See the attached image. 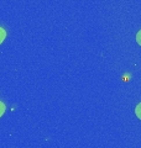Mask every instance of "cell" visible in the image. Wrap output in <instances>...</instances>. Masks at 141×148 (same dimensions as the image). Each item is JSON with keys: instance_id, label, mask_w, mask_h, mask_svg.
Returning a JSON list of instances; mask_svg holds the SVG:
<instances>
[{"instance_id": "6da1fadb", "label": "cell", "mask_w": 141, "mask_h": 148, "mask_svg": "<svg viewBox=\"0 0 141 148\" xmlns=\"http://www.w3.org/2000/svg\"><path fill=\"white\" fill-rule=\"evenodd\" d=\"M5 37H6V32H5V30L0 27V45L3 43V41L5 40Z\"/></svg>"}, {"instance_id": "277c9868", "label": "cell", "mask_w": 141, "mask_h": 148, "mask_svg": "<svg viewBox=\"0 0 141 148\" xmlns=\"http://www.w3.org/2000/svg\"><path fill=\"white\" fill-rule=\"evenodd\" d=\"M136 42L141 46V30L138 32V35H136Z\"/></svg>"}, {"instance_id": "3957f363", "label": "cell", "mask_w": 141, "mask_h": 148, "mask_svg": "<svg viewBox=\"0 0 141 148\" xmlns=\"http://www.w3.org/2000/svg\"><path fill=\"white\" fill-rule=\"evenodd\" d=\"M5 110H6V106H5V104L0 101V117L3 116V114L5 112Z\"/></svg>"}, {"instance_id": "7a4b0ae2", "label": "cell", "mask_w": 141, "mask_h": 148, "mask_svg": "<svg viewBox=\"0 0 141 148\" xmlns=\"http://www.w3.org/2000/svg\"><path fill=\"white\" fill-rule=\"evenodd\" d=\"M135 114H136V116H138L140 120H141V103L136 106V109H135Z\"/></svg>"}]
</instances>
